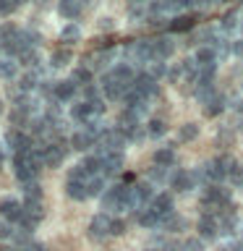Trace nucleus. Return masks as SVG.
Instances as JSON below:
<instances>
[{
    "label": "nucleus",
    "instance_id": "nucleus-40",
    "mask_svg": "<svg viewBox=\"0 0 243 251\" xmlns=\"http://www.w3.org/2000/svg\"><path fill=\"white\" fill-rule=\"evenodd\" d=\"M183 251H204V243H201L199 238H188V241L183 243Z\"/></svg>",
    "mask_w": 243,
    "mask_h": 251
},
{
    "label": "nucleus",
    "instance_id": "nucleus-11",
    "mask_svg": "<svg viewBox=\"0 0 243 251\" xmlns=\"http://www.w3.org/2000/svg\"><path fill=\"white\" fill-rule=\"evenodd\" d=\"M172 52H175V42H172L170 37H154L152 39V55H149V63H165Z\"/></svg>",
    "mask_w": 243,
    "mask_h": 251
},
{
    "label": "nucleus",
    "instance_id": "nucleus-39",
    "mask_svg": "<svg viewBox=\"0 0 243 251\" xmlns=\"http://www.w3.org/2000/svg\"><path fill=\"white\" fill-rule=\"evenodd\" d=\"M13 233H16V225H13V223H5V220H0V238L8 241V238H13Z\"/></svg>",
    "mask_w": 243,
    "mask_h": 251
},
{
    "label": "nucleus",
    "instance_id": "nucleus-27",
    "mask_svg": "<svg viewBox=\"0 0 243 251\" xmlns=\"http://www.w3.org/2000/svg\"><path fill=\"white\" fill-rule=\"evenodd\" d=\"M160 227H162V230H168V233H175V230H180V227H186V220L172 212L168 220H162V223H160Z\"/></svg>",
    "mask_w": 243,
    "mask_h": 251
},
{
    "label": "nucleus",
    "instance_id": "nucleus-49",
    "mask_svg": "<svg viewBox=\"0 0 243 251\" xmlns=\"http://www.w3.org/2000/svg\"><path fill=\"white\" fill-rule=\"evenodd\" d=\"M0 113H3V102H0Z\"/></svg>",
    "mask_w": 243,
    "mask_h": 251
},
{
    "label": "nucleus",
    "instance_id": "nucleus-7",
    "mask_svg": "<svg viewBox=\"0 0 243 251\" xmlns=\"http://www.w3.org/2000/svg\"><path fill=\"white\" fill-rule=\"evenodd\" d=\"M71 152V144L66 139H58L52 144H45V147H37V154H39V162L47 165V168H58V165L68 157Z\"/></svg>",
    "mask_w": 243,
    "mask_h": 251
},
{
    "label": "nucleus",
    "instance_id": "nucleus-46",
    "mask_svg": "<svg viewBox=\"0 0 243 251\" xmlns=\"http://www.w3.org/2000/svg\"><path fill=\"white\" fill-rule=\"evenodd\" d=\"M0 251H16V249H11V246H0Z\"/></svg>",
    "mask_w": 243,
    "mask_h": 251
},
{
    "label": "nucleus",
    "instance_id": "nucleus-13",
    "mask_svg": "<svg viewBox=\"0 0 243 251\" xmlns=\"http://www.w3.org/2000/svg\"><path fill=\"white\" fill-rule=\"evenodd\" d=\"M170 186H172V191L186 194V191H194V188L199 186V180H196V173L194 170H178L175 176L170 178Z\"/></svg>",
    "mask_w": 243,
    "mask_h": 251
},
{
    "label": "nucleus",
    "instance_id": "nucleus-38",
    "mask_svg": "<svg viewBox=\"0 0 243 251\" xmlns=\"http://www.w3.org/2000/svg\"><path fill=\"white\" fill-rule=\"evenodd\" d=\"M227 180H230L233 186H243V165H241V162H235V168L230 170Z\"/></svg>",
    "mask_w": 243,
    "mask_h": 251
},
{
    "label": "nucleus",
    "instance_id": "nucleus-47",
    "mask_svg": "<svg viewBox=\"0 0 243 251\" xmlns=\"http://www.w3.org/2000/svg\"><path fill=\"white\" fill-rule=\"evenodd\" d=\"M241 29H243V11H241Z\"/></svg>",
    "mask_w": 243,
    "mask_h": 251
},
{
    "label": "nucleus",
    "instance_id": "nucleus-48",
    "mask_svg": "<svg viewBox=\"0 0 243 251\" xmlns=\"http://www.w3.org/2000/svg\"><path fill=\"white\" fill-rule=\"evenodd\" d=\"M0 165H3V152H0Z\"/></svg>",
    "mask_w": 243,
    "mask_h": 251
},
{
    "label": "nucleus",
    "instance_id": "nucleus-2",
    "mask_svg": "<svg viewBox=\"0 0 243 251\" xmlns=\"http://www.w3.org/2000/svg\"><path fill=\"white\" fill-rule=\"evenodd\" d=\"M201 215H215V212L225 209L233 204V196H230V188L225 186H204L201 188Z\"/></svg>",
    "mask_w": 243,
    "mask_h": 251
},
{
    "label": "nucleus",
    "instance_id": "nucleus-15",
    "mask_svg": "<svg viewBox=\"0 0 243 251\" xmlns=\"http://www.w3.org/2000/svg\"><path fill=\"white\" fill-rule=\"evenodd\" d=\"M99 157V154H97ZM123 170V154H102L99 157V173L105 178H113Z\"/></svg>",
    "mask_w": 243,
    "mask_h": 251
},
{
    "label": "nucleus",
    "instance_id": "nucleus-29",
    "mask_svg": "<svg viewBox=\"0 0 243 251\" xmlns=\"http://www.w3.org/2000/svg\"><path fill=\"white\" fill-rule=\"evenodd\" d=\"M68 63H71V50H68V47L55 50L52 58H50V66H55V68H63V66H68Z\"/></svg>",
    "mask_w": 243,
    "mask_h": 251
},
{
    "label": "nucleus",
    "instance_id": "nucleus-6",
    "mask_svg": "<svg viewBox=\"0 0 243 251\" xmlns=\"http://www.w3.org/2000/svg\"><path fill=\"white\" fill-rule=\"evenodd\" d=\"M152 199H154V194H152V186L149 183H131L128 191H125V207L123 209H131L136 215V212L146 209Z\"/></svg>",
    "mask_w": 243,
    "mask_h": 251
},
{
    "label": "nucleus",
    "instance_id": "nucleus-41",
    "mask_svg": "<svg viewBox=\"0 0 243 251\" xmlns=\"http://www.w3.org/2000/svg\"><path fill=\"white\" fill-rule=\"evenodd\" d=\"M219 251H243V243L241 241H227L219 246Z\"/></svg>",
    "mask_w": 243,
    "mask_h": 251
},
{
    "label": "nucleus",
    "instance_id": "nucleus-32",
    "mask_svg": "<svg viewBox=\"0 0 243 251\" xmlns=\"http://www.w3.org/2000/svg\"><path fill=\"white\" fill-rule=\"evenodd\" d=\"M78 37H81V31H78L76 24H68V26L60 31V42H66V45H73V42H78Z\"/></svg>",
    "mask_w": 243,
    "mask_h": 251
},
{
    "label": "nucleus",
    "instance_id": "nucleus-4",
    "mask_svg": "<svg viewBox=\"0 0 243 251\" xmlns=\"http://www.w3.org/2000/svg\"><path fill=\"white\" fill-rule=\"evenodd\" d=\"M102 113H105V102H102V97L99 100H89V102L81 100V102H76V105H73V110H71L73 121L81 123V128H84V126L97 123L102 118Z\"/></svg>",
    "mask_w": 243,
    "mask_h": 251
},
{
    "label": "nucleus",
    "instance_id": "nucleus-10",
    "mask_svg": "<svg viewBox=\"0 0 243 251\" xmlns=\"http://www.w3.org/2000/svg\"><path fill=\"white\" fill-rule=\"evenodd\" d=\"M110 235H113V217L102 212V215H97L89 223V238L92 241H105Z\"/></svg>",
    "mask_w": 243,
    "mask_h": 251
},
{
    "label": "nucleus",
    "instance_id": "nucleus-24",
    "mask_svg": "<svg viewBox=\"0 0 243 251\" xmlns=\"http://www.w3.org/2000/svg\"><path fill=\"white\" fill-rule=\"evenodd\" d=\"M81 11H84L81 0H63L60 3V16H66V19H78Z\"/></svg>",
    "mask_w": 243,
    "mask_h": 251
},
{
    "label": "nucleus",
    "instance_id": "nucleus-34",
    "mask_svg": "<svg viewBox=\"0 0 243 251\" xmlns=\"http://www.w3.org/2000/svg\"><path fill=\"white\" fill-rule=\"evenodd\" d=\"M136 223H139V225H144V227H160V220H157L149 209L136 212Z\"/></svg>",
    "mask_w": 243,
    "mask_h": 251
},
{
    "label": "nucleus",
    "instance_id": "nucleus-23",
    "mask_svg": "<svg viewBox=\"0 0 243 251\" xmlns=\"http://www.w3.org/2000/svg\"><path fill=\"white\" fill-rule=\"evenodd\" d=\"M222 110H225V97H222L219 92H217L209 102H204V115H207V118H217Z\"/></svg>",
    "mask_w": 243,
    "mask_h": 251
},
{
    "label": "nucleus",
    "instance_id": "nucleus-42",
    "mask_svg": "<svg viewBox=\"0 0 243 251\" xmlns=\"http://www.w3.org/2000/svg\"><path fill=\"white\" fill-rule=\"evenodd\" d=\"M121 233H125V223L123 220H113V235H121Z\"/></svg>",
    "mask_w": 243,
    "mask_h": 251
},
{
    "label": "nucleus",
    "instance_id": "nucleus-17",
    "mask_svg": "<svg viewBox=\"0 0 243 251\" xmlns=\"http://www.w3.org/2000/svg\"><path fill=\"white\" fill-rule=\"evenodd\" d=\"M19 215H21V204L16 201V199H0V217L5 220V223H16L19 220Z\"/></svg>",
    "mask_w": 243,
    "mask_h": 251
},
{
    "label": "nucleus",
    "instance_id": "nucleus-36",
    "mask_svg": "<svg viewBox=\"0 0 243 251\" xmlns=\"http://www.w3.org/2000/svg\"><path fill=\"white\" fill-rule=\"evenodd\" d=\"M165 121H160V118H152L149 121V126H146V133L149 136H154V139H160V136H165Z\"/></svg>",
    "mask_w": 243,
    "mask_h": 251
},
{
    "label": "nucleus",
    "instance_id": "nucleus-45",
    "mask_svg": "<svg viewBox=\"0 0 243 251\" xmlns=\"http://www.w3.org/2000/svg\"><path fill=\"white\" fill-rule=\"evenodd\" d=\"M99 29H113V19H102L99 21Z\"/></svg>",
    "mask_w": 243,
    "mask_h": 251
},
{
    "label": "nucleus",
    "instance_id": "nucleus-33",
    "mask_svg": "<svg viewBox=\"0 0 243 251\" xmlns=\"http://www.w3.org/2000/svg\"><path fill=\"white\" fill-rule=\"evenodd\" d=\"M144 74L157 81V78L168 76V68H165V63H146V66H144Z\"/></svg>",
    "mask_w": 243,
    "mask_h": 251
},
{
    "label": "nucleus",
    "instance_id": "nucleus-31",
    "mask_svg": "<svg viewBox=\"0 0 243 251\" xmlns=\"http://www.w3.org/2000/svg\"><path fill=\"white\" fill-rule=\"evenodd\" d=\"M196 136H199V126L196 123H186L178 128V141H194Z\"/></svg>",
    "mask_w": 243,
    "mask_h": 251
},
{
    "label": "nucleus",
    "instance_id": "nucleus-3",
    "mask_svg": "<svg viewBox=\"0 0 243 251\" xmlns=\"http://www.w3.org/2000/svg\"><path fill=\"white\" fill-rule=\"evenodd\" d=\"M13 165H16V178L21 180V186L24 183H34L37 173H39V168H42L39 154H37V147H31L29 152H24V154H16Z\"/></svg>",
    "mask_w": 243,
    "mask_h": 251
},
{
    "label": "nucleus",
    "instance_id": "nucleus-14",
    "mask_svg": "<svg viewBox=\"0 0 243 251\" xmlns=\"http://www.w3.org/2000/svg\"><path fill=\"white\" fill-rule=\"evenodd\" d=\"M5 144L11 147V152H13V157H16V154L29 152V149L34 147V141H31V139H29L24 131H11V133L5 136Z\"/></svg>",
    "mask_w": 243,
    "mask_h": 251
},
{
    "label": "nucleus",
    "instance_id": "nucleus-26",
    "mask_svg": "<svg viewBox=\"0 0 243 251\" xmlns=\"http://www.w3.org/2000/svg\"><path fill=\"white\" fill-rule=\"evenodd\" d=\"M219 26L225 31H233L235 26H241V8H233V11H227L222 16V21H219Z\"/></svg>",
    "mask_w": 243,
    "mask_h": 251
},
{
    "label": "nucleus",
    "instance_id": "nucleus-18",
    "mask_svg": "<svg viewBox=\"0 0 243 251\" xmlns=\"http://www.w3.org/2000/svg\"><path fill=\"white\" fill-rule=\"evenodd\" d=\"M76 89H78V86L71 81V78H68V81H55V94H52V100L58 102V105H60V102H68V100H73Z\"/></svg>",
    "mask_w": 243,
    "mask_h": 251
},
{
    "label": "nucleus",
    "instance_id": "nucleus-37",
    "mask_svg": "<svg viewBox=\"0 0 243 251\" xmlns=\"http://www.w3.org/2000/svg\"><path fill=\"white\" fill-rule=\"evenodd\" d=\"M165 178H168V168H157L154 165V168L149 170V186L152 183H165Z\"/></svg>",
    "mask_w": 243,
    "mask_h": 251
},
{
    "label": "nucleus",
    "instance_id": "nucleus-44",
    "mask_svg": "<svg viewBox=\"0 0 243 251\" xmlns=\"http://www.w3.org/2000/svg\"><path fill=\"white\" fill-rule=\"evenodd\" d=\"M230 50H233L235 55H238V58H243V39H235V42H233V47H230Z\"/></svg>",
    "mask_w": 243,
    "mask_h": 251
},
{
    "label": "nucleus",
    "instance_id": "nucleus-25",
    "mask_svg": "<svg viewBox=\"0 0 243 251\" xmlns=\"http://www.w3.org/2000/svg\"><path fill=\"white\" fill-rule=\"evenodd\" d=\"M71 81H73L76 86H81V89H86V86L92 84V71L84 68V66L73 68V74H71Z\"/></svg>",
    "mask_w": 243,
    "mask_h": 251
},
{
    "label": "nucleus",
    "instance_id": "nucleus-8",
    "mask_svg": "<svg viewBox=\"0 0 243 251\" xmlns=\"http://www.w3.org/2000/svg\"><path fill=\"white\" fill-rule=\"evenodd\" d=\"M125 191H128L125 183H115L102 194V209H105V215L107 212H121L125 207Z\"/></svg>",
    "mask_w": 243,
    "mask_h": 251
},
{
    "label": "nucleus",
    "instance_id": "nucleus-16",
    "mask_svg": "<svg viewBox=\"0 0 243 251\" xmlns=\"http://www.w3.org/2000/svg\"><path fill=\"white\" fill-rule=\"evenodd\" d=\"M16 34H19V26H13V24H3V26H0V47H3V50L8 52V58L13 55Z\"/></svg>",
    "mask_w": 243,
    "mask_h": 251
},
{
    "label": "nucleus",
    "instance_id": "nucleus-1",
    "mask_svg": "<svg viewBox=\"0 0 243 251\" xmlns=\"http://www.w3.org/2000/svg\"><path fill=\"white\" fill-rule=\"evenodd\" d=\"M133 81H136V71H133V66H125V63H121V66L110 68L105 76H102V94H105L107 100H125V94L131 92Z\"/></svg>",
    "mask_w": 243,
    "mask_h": 251
},
{
    "label": "nucleus",
    "instance_id": "nucleus-22",
    "mask_svg": "<svg viewBox=\"0 0 243 251\" xmlns=\"http://www.w3.org/2000/svg\"><path fill=\"white\" fill-rule=\"evenodd\" d=\"M154 165L157 168H172V165H175V149L172 147H160L154 152Z\"/></svg>",
    "mask_w": 243,
    "mask_h": 251
},
{
    "label": "nucleus",
    "instance_id": "nucleus-9",
    "mask_svg": "<svg viewBox=\"0 0 243 251\" xmlns=\"http://www.w3.org/2000/svg\"><path fill=\"white\" fill-rule=\"evenodd\" d=\"M149 55H152V39H136L125 47V58L131 63H139V66H146Z\"/></svg>",
    "mask_w": 243,
    "mask_h": 251
},
{
    "label": "nucleus",
    "instance_id": "nucleus-28",
    "mask_svg": "<svg viewBox=\"0 0 243 251\" xmlns=\"http://www.w3.org/2000/svg\"><path fill=\"white\" fill-rule=\"evenodd\" d=\"M24 201H39L42 204V188L37 186V180L34 183H24Z\"/></svg>",
    "mask_w": 243,
    "mask_h": 251
},
{
    "label": "nucleus",
    "instance_id": "nucleus-30",
    "mask_svg": "<svg viewBox=\"0 0 243 251\" xmlns=\"http://www.w3.org/2000/svg\"><path fill=\"white\" fill-rule=\"evenodd\" d=\"M128 16L133 21H144V19H149V5L146 3H131L128 5Z\"/></svg>",
    "mask_w": 243,
    "mask_h": 251
},
{
    "label": "nucleus",
    "instance_id": "nucleus-5",
    "mask_svg": "<svg viewBox=\"0 0 243 251\" xmlns=\"http://www.w3.org/2000/svg\"><path fill=\"white\" fill-rule=\"evenodd\" d=\"M125 139L118 128H105L99 133L97 144H94V154H123V147H125Z\"/></svg>",
    "mask_w": 243,
    "mask_h": 251
},
{
    "label": "nucleus",
    "instance_id": "nucleus-20",
    "mask_svg": "<svg viewBox=\"0 0 243 251\" xmlns=\"http://www.w3.org/2000/svg\"><path fill=\"white\" fill-rule=\"evenodd\" d=\"M194 24H196V16L194 13H180V16H172L170 24H168V29L170 31H188V29H194Z\"/></svg>",
    "mask_w": 243,
    "mask_h": 251
},
{
    "label": "nucleus",
    "instance_id": "nucleus-43",
    "mask_svg": "<svg viewBox=\"0 0 243 251\" xmlns=\"http://www.w3.org/2000/svg\"><path fill=\"white\" fill-rule=\"evenodd\" d=\"M217 141H219V144H230V141H233V133L230 131H222V133H217Z\"/></svg>",
    "mask_w": 243,
    "mask_h": 251
},
{
    "label": "nucleus",
    "instance_id": "nucleus-21",
    "mask_svg": "<svg viewBox=\"0 0 243 251\" xmlns=\"http://www.w3.org/2000/svg\"><path fill=\"white\" fill-rule=\"evenodd\" d=\"M199 235L204 241H212V238H217V223H215V217L212 215H201L199 217Z\"/></svg>",
    "mask_w": 243,
    "mask_h": 251
},
{
    "label": "nucleus",
    "instance_id": "nucleus-35",
    "mask_svg": "<svg viewBox=\"0 0 243 251\" xmlns=\"http://www.w3.org/2000/svg\"><path fill=\"white\" fill-rule=\"evenodd\" d=\"M16 68H19V63H16L13 58H0V76L3 78H13Z\"/></svg>",
    "mask_w": 243,
    "mask_h": 251
},
{
    "label": "nucleus",
    "instance_id": "nucleus-12",
    "mask_svg": "<svg viewBox=\"0 0 243 251\" xmlns=\"http://www.w3.org/2000/svg\"><path fill=\"white\" fill-rule=\"evenodd\" d=\"M146 209L152 212V215L162 223V220H168L172 212H175V207H172V196H170V194H157L154 199L149 201V207H146Z\"/></svg>",
    "mask_w": 243,
    "mask_h": 251
},
{
    "label": "nucleus",
    "instance_id": "nucleus-50",
    "mask_svg": "<svg viewBox=\"0 0 243 251\" xmlns=\"http://www.w3.org/2000/svg\"><path fill=\"white\" fill-rule=\"evenodd\" d=\"M146 251H157V249H146Z\"/></svg>",
    "mask_w": 243,
    "mask_h": 251
},
{
    "label": "nucleus",
    "instance_id": "nucleus-19",
    "mask_svg": "<svg viewBox=\"0 0 243 251\" xmlns=\"http://www.w3.org/2000/svg\"><path fill=\"white\" fill-rule=\"evenodd\" d=\"M115 58V52L113 50H102V52H94V55H86L84 58V68H105L110 60Z\"/></svg>",
    "mask_w": 243,
    "mask_h": 251
}]
</instances>
